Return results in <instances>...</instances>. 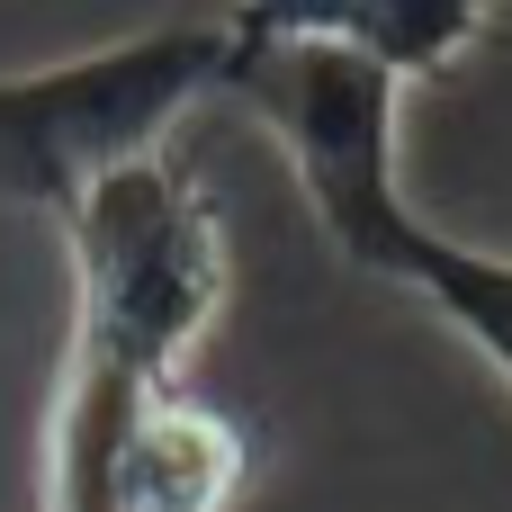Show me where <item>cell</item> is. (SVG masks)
Segmentation results:
<instances>
[{
    "mask_svg": "<svg viewBox=\"0 0 512 512\" xmlns=\"http://www.w3.org/2000/svg\"><path fill=\"white\" fill-rule=\"evenodd\" d=\"M72 243V378L108 387H180L189 351L225 306V207L171 153L117 171L63 216Z\"/></svg>",
    "mask_w": 512,
    "mask_h": 512,
    "instance_id": "obj_2",
    "label": "cell"
},
{
    "mask_svg": "<svg viewBox=\"0 0 512 512\" xmlns=\"http://www.w3.org/2000/svg\"><path fill=\"white\" fill-rule=\"evenodd\" d=\"M279 18L306 27V36H333V45H351V54H369V63L396 72V81L450 72V63L495 27L486 0H279Z\"/></svg>",
    "mask_w": 512,
    "mask_h": 512,
    "instance_id": "obj_4",
    "label": "cell"
},
{
    "mask_svg": "<svg viewBox=\"0 0 512 512\" xmlns=\"http://www.w3.org/2000/svg\"><path fill=\"white\" fill-rule=\"evenodd\" d=\"M225 72H234L225 9L0 72V207H36L63 225L117 171L162 162L180 117L225 108Z\"/></svg>",
    "mask_w": 512,
    "mask_h": 512,
    "instance_id": "obj_1",
    "label": "cell"
},
{
    "mask_svg": "<svg viewBox=\"0 0 512 512\" xmlns=\"http://www.w3.org/2000/svg\"><path fill=\"white\" fill-rule=\"evenodd\" d=\"M342 261H351L360 279H387V288L423 297V306L504 378V396H512V252H477V243L441 234V225L405 198V207L378 216Z\"/></svg>",
    "mask_w": 512,
    "mask_h": 512,
    "instance_id": "obj_3",
    "label": "cell"
}]
</instances>
